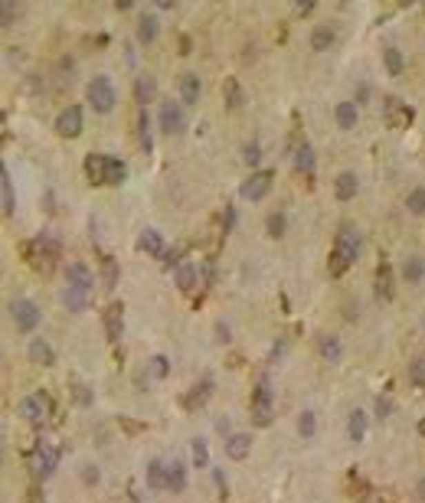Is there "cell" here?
<instances>
[{
    "instance_id": "6da1fadb",
    "label": "cell",
    "mask_w": 425,
    "mask_h": 503,
    "mask_svg": "<svg viewBox=\"0 0 425 503\" xmlns=\"http://www.w3.org/2000/svg\"><path fill=\"white\" fill-rule=\"evenodd\" d=\"M357 252H360V236L350 223H344L337 232V242H334V252H330V275L340 278L353 262H357Z\"/></svg>"
},
{
    "instance_id": "7a4b0ae2",
    "label": "cell",
    "mask_w": 425,
    "mask_h": 503,
    "mask_svg": "<svg viewBox=\"0 0 425 503\" xmlns=\"http://www.w3.org/2000/svg\"><path fill=\"white\" fill-rule=\"evenodd\" d=\"M23 252H26V258H30L33 268H39V271H50L52 265H56V258L63 255V245H59V239H56L52 232H39L30 245H23Z\"/></svg>"
},
{
    "instance_id": "3957f363",
    "label": "cell",
    "mask_w": 425,
    "mask_h": 503,
    "mask_svg": "<svg viewBox=\"0 0 425 503\" xmlns=\"http://www.w3.org/2000/svg\"><path fill=\"white\" fill-rule=\"evenodd\" d=\"M272 412H275L272 382H268V379H259V386L252 392V422H255V425H268V422H272Z\"/></svg>"
},
{
    "instance_id": "277c9868",
    "label": "cell",
    "mask_w": 425,
    "mask_h": 503,
    "mask_svg": "<svg viewBox=\"0 0 425 503\" xmlns=\"http://www.w3.org/2000/svg\"><path fill=\"white\" fill-rule=\"evenodd\" d=\"M115 101H118V95H115V85H112V79L108 76H95L92 82H88V105H92L99 114L112 112Z\"/></svg>"
},
{
    "instance_id": "5b68a950",
    "label": "cell",
    "mask_w": 425,
    "mask_h": 503,
    "mask_svg": "<svg viewBox=\"0 0 425 503\" xmlns=\"http://www.w3.org/2000/svg\"><path fill=\"white\" fill-rule=\"evenodd\" d=\"M10 317L17 324V330H23V333H33L39 327V307L30 298H17L10 304Z\"/></svg>"
},
{
    "instance_id": "8992f818",
    "label": "cell",
    "mask_w": 425,
    "mask_h": 503,
    "mask_svg": "<svg viewBox=\"0 0 425 503\" xmlns=\"http://www.w3.org/2000/svg\"><path fill=\"white\" fill-rule=\"evenodd\" d=\"M383 118H386L389 127H409L413 125V118H415V112L409 108V105H402L396 95H389V99L383 101Z\"/></svg>"
},
{
    "instance_id": "52a82bcc",
    "label": "cell",
    "mask_w": 425,
    "mask_h": 503,
    "mask_svg": "<svg viewBox=\"0 0 425 503\" xmlns=\"http://www.w3.org/2000/svg\"><path fill=\"white\" fill-rule=\"evenodd\" d=\"M184 127H187V114L184 108L177 105V101H164L161 105V131L164 134H184Z\"/></svg>"
},
{
    "instance_id": "ba28073f",
    "label": "cell",
    "mask_w": 425,
    "mask_h": 503,
    "mask_svg": "<svg viewBox=\"0 0 425 503\" xmlns=\"http://www.w3.org/2000/svg\"><path fill=\"white\" fill-rule=\"evenodd\" d=\"M272 180H275V174H272V170H255V174H252L249 180L242 183V187H239V193H242L246 200H262L265 193L272 189Z\"/></svg>"
},
{
    "instance_id": "9c48e42d",
    "label": "cell",
    "mask_w": 425,
    "mask_h": 503,
    "mask_svg": "<svg viewBox=\"0 0 425 503\" xmlns=\"http://www.w3.org/2000/svg\"><path fill=\"white\" fill-rule=\"evenodd\" d=\"M59 458H63L59 444H52V441H39V448H37V474L39 478H50L52 471L59 467Z\"/></svg>"
},
{
    "instance_id": "30bf717a",
    "label": "cell",
    "mask_w": 425,
    "mask_h": 503,
    "mask_svg": "<svg viewBox=\"0 0 425 503\" xmlns=\"http://www.w3.org/2000/svg\"><path fill=\"white\" fill-rule=\"evenodd\" d=\"M56 131H59L63 138H79V134H82V108H79V105L63 108L59 118H56Z\"/></svg>"
},
{
    "instance_id": "8fae6325",
    "label": "cell",
    "mask_w": 425,
    "mask_h": 503,
    "mask_svg": "<svg viewBox=\"0 0 425 503\" xmlns=\"http://www.w3.org/2000/svg\"><path fill=\"white\" fill-rule=\"evenodd\" d=\"M46 409H50V396L46 392H37V396H26L23 402H20V415L26 422H39V418L46 415Z\"/></svg>"
},
{
    "instance_id": "7c38bea8",
    "label": "cell",
    "mask_w": 425,
    "mask_h": 503,
    "mask_svg": "<svg viewBox=\"0 0 425 503\" xmlns=\"http://www.w3.org/2000/svg\"><path fill=\"white\" fill-rule=\"evenodd\" d=\"M66 285H69V288H79V291H88V294H92L95 275H92V271H88L82 262H72L69 268H66Z\"/></svg>"
},
{
    "instance_id": "4fadbf2b",
    "label": "cell",
    "mask_w": 425,
    "mask_h": 503,
    "mask_svg": "<svg viewBox=\"0 0 425 503\" xmlns=\"http://www.w3.org/2000/svg\"><path fill=\"white\" fill-rule=\"evenodd\" d=\"M393 281H396V278H393L389 262L376 265V298H379V301H393V294H396V285H393Z\"/></svg>"
},
{
    "instance_id": "5bb4252c",
    "label": "cell",
    "mask_w": 425,
    "mask_h": 503,
    "mask_svg": "<svg viewBox=\"0 0 425 503\" xmlns=\"http://www.w3.org/2000/svg\"><path fill=\"white\" fill-rule=\"evenodd\" d=\"M210 396H212V382L203 379V382H197V386L184 396V409H187V412H197V409H203V405L210 402Z\"/></svg>"
},
{
    "instance_id": "9a60e30c",
    "label": "cell",
    "mask_w": 425,
    "mask_h": 503,
    "mask_svg": "<svg viewBox=\"0 0 425 503\" xmlns=\"http://www.w3.org/2000/svg\"><path fill=\"white\" fill-rule=\"evenodd\" d=\"M105 174H108V157L105 154H88L86 157V176L92 187H101L105 183Z\"/></svg>"
},
{
    "instance_id": "2e32d148",
    "label": "cell",
    "mask_w": 425,
    "mask_h": 503,
    "mask_svg": "<svg viewBox=\"0 0 425 503\" xmlns=\"http://www.w3.org/2000/svg\"><path fill=\"white\" fill-rule=\"evenodd\" d=\"M121 330H125V307L121 304H108V311H105V333H108V340H121Z\"/></svg>"
},
{
    "instance_id": "e0dca14e",
    "label": "cell",
    "mask_w": 425,
    "mask_h": 503,
    "mask_svg": "<svg viewBox=\"0 0 425 503\" xmlns=\"http://www.w3.org/2000/svg\"><path fill=\"white\" fill-rule=\"evenodd\" d=\"M30 363L52 366V363H56V350H52V347L43 337H33V340H30Z\"/></svg>"
},
{
    "instance_id": "ac0fdd59",
    "label": "cell",
    "mask_w": 425,
    "mask_h": 503,
    "mask_svg": "<svg viewBox=\"0 0 425 503\" xmlns=\"http://www.w3.org/2000/svg\"><path fill=\"white\" fill-rule=\"evenodd\" d=\"M357 189H360V180H357V174H350V170H344V174L334 180V196L337 200H353L357 196Z\"/></svg>"
},
{
    "instance_id": "d6986e66",
    "label": "cell",
    "mask_w": 425,
    "mask_h": 503,
    "mask_svg": "<svg viewBox=\"0 0 425 503\" xmlns=\"http://www.w3.org/2000/svg\"><path fill=\"white\" fill-rule=\"evenodd\" d=\"M223 99H226V108H233V112H239V108L246 105V92H242V85H239L236 76H226V82H223Z\"/></svg>"
},
{
    "instance_id": "ffe728a7",
    "label": "cell",
    "mask_w": 425,
    "mask_h": 503,
    "mask_svg": "<svg viewBox=\"0 0 425 503\" xmlns=\"http://www.w3.org/2000/svg\"><path fill=\"white\" fill-rule=\"evenodd\" d=\"M317 353L324 356L327 363H340V360H344V347H340V340L330 337V333H321V337H317Z\"/></svg>"
},
{
    "instance_id": "44dd1931",
    "label": "cell",
    "mask_w": 425,
    "mask_h": 503,
    "mask_svg": "<svg viewBox=\"0 0 425 503\" xmlns=\"http://www.w3.org/2000/svg\"><path fill=\"white\" fill-rule=\"evenodd\" d=\"M334 118H337L340 131H353V127H357V118H360L357 101H340L337 108H334Z\"/></svg>"
},
{
    "instance_id": "7402d4cb",
    "label": "cell",
    "mask_w": 425,
    "mask_h": 503,
    "mask_svg": "<svg viewBox=\"0 0 425 503\" xmlns=\"http://www.w3.org/2000/svg\"><path fill=\"white\" fill-rule=\"evenodd\" d=\"M138 249L148 252L150 258H157V255H167V252H164V239H161V232H157V229H144V232H141Z\"/></svg>"
},
{
    "instance_id": "603a6c76",
    "label": "cell",
    "mask_w": 425,
    "mask_h": 503,
    "mask_svg": "<svg viewBox=\"0 0 425 503\" xmlns=\"http://www.w3.org/2000/svg\"><path fill=\"white\" fill-rule=\"evenodd\" d=\"M180 99H184V105H197L200 101V76H193V72L180 76Z\"/></svg>"
},
{
    "instance_id": "cb8c5ba5",
    "label": "cell",
    "mask_w": 425,
    "mask_h": 503,
    "mask_svg": "<svg viewBox=\"0 0 425 503\" xmlns=\"http://www.w3.org/2000/svg\"><path fill=\"white\" fill-rule=\"evenodd\" d=\"M249 451H252V438H249V435H229V438H226V454H229L233 461L249 458Z\"/></svg>"
},
{
    "instance_id": "d4e9b609",
    "label": "cell",
    "mask_w": 425,
    "mask_h": 503,
    "mask_svg": "<svg viewBox=\"0 0 425 503\" xmlns=\"http://www.w3.org/2000/svg\"><path fill=\"white\" fill-rule=\"evenodd\" d=\"M184 487H187V464L184 461H170L167 464V491L180 493Z\"/></svg>"
},
{
    "instance_id": "484cf974",
    "label": "cell",
    "mask_w": 425,
    "mask_h": 503,
    "mask_svg": "<svg viewBox=\"0 0 425 503\" xmlns=\"http://www.w3.org/2000/svg\"><path fill=\"white\" fill-rule=\"evenodd\" d=\"M148 487H154V491H167V464H164L161 458L148 461Z\"/></svg>"
},
{
    "instance_id": "4316f807",
    "label": "cell",
    "mask_w": 425,
    "mask_h": 503,
    "mask_svg": "<svg viewBox=\"0 0 425 503\" xmlns=\"http://www.w3.org/2000/svg\"><path fill=\"white\" fill-rule=\"evenodd\" d=\"M334 43H337V33H334L330 26H314V30H311V50L314 52L330 50Z\"/></svg>"
},
{
    "instance_id": "83f0119b",
    "label": "cell",
    "mask_w": 425,
    "mask_h": 503,
    "mask_svg": "<svg viewBox=\"0 0 425 503\" xmlns=\"http://www.w3.org/2000/svg\"><path fill=\"white\" fill-rule=\"evenodd\" d=\"M0 196H3V216H13L17 200H13V180L7 167H0Z\"/></svg>"
},
{
    "instance_id": "f1b7e54d",
    "label": "cell",
    "mask_w": 425,
    "mask_h": 503,
    "mask_svg": "<svg viewBox=\"0 0 425 503\" xmlns=\"http://www.w3.org/2000/svg\"><path fill=\"white\" fill-rule=\"evenodd\" d=\"M347 435H350V441H357V444L366 438V412L353 409L350 418H347Z\"/></svg>"
},
{
    "instance_id": "f546056e",
    "label": "cell",
    "mask_w": 425,
    "mask_h": 503,
    "mask_svg": "<svg viewBox=\"0 0 425 503\" xmlns=\"http://www.w3.org/2000/svg\"><path fill=\"white\" fill-rule=\"evenodd\" d=\"M63 304L69 307V311H75V314H82V311L88 307V291H79V288H69V285H66Z\"/></svg>"
},
{
    "instance_id": "4dcf8cb0",
    "label": "cell",
    "mask_w": 425,
    "mask_h": 503,
    "mask_svg": "<svg viewBox=\"0 0 425 503\" xmlns=\"http://www.w3.org/2000/svg\"><path fill=\"white\" fill-rule=\"evenodd\" d=\"M154 92H157V82H154V76H138V82H135V101H138L141 108H144V105L154 99Z\"/></svg>"
},
{
    "instance_id": "1f68e13d",
    "label": "cell",
    "mask_w": 425,
    "mask_h": 503,
    "mask_svg": "<svg viewBox=\"0 0 425 503\" xmlns=\"http://www.w3.org/2000/svg\"><path fill=\"white\" fill-rule=\"evenodd\" d=\"M402 278L409 281V285H422V278H425V262L422 258H406V265H402Z\"/></svg>"
},
{
    "instance_id": "d6a6232c",
    "label": "cell",
    "mask_w": 425,
    "mask_h": 503,
    "mask_svg": "<svg viewBox=\"0 0 425 503\" xmlns=\"http://www.w3.org/2000/svg\"><path fill=\"white\" fill-rule=\"evenodd\" d=\"M295 170L298 174H314V147L311 144H301L295 154Z\"/></svg>"
},
{
    "instance_id": "836d02e7",
    "label": "cell",
    "mask_w": 425,
    "mask_h": 503,
    "mask_svg": "<svg viewBox=\"0 0 425 503\" xmlns=\"http://www.w3.org/2000/svg\"><path fill=\"white\" fill-rule=\"evenodd\" d=\"M383 63H386V72H389V76H402V69H406V59H402V52L396 50V46L383 50Z\"/></svg>"
},
{
    "instance_id": "e575fe53",
    "label": "cell",
    "mask_w": 425,
    "mask_h": 503,
    "mask_svg": "<svg viewBox=\"0 0 425 503\" xmlns=\"http://www.w3.org/2000/svg\"><path fill=\"white\" fill-rule=\"evenodd\" d=\"M138 39L141 43H154L157 39V17H150V13H144L138 20Z\"/></svg>"
},
{
    "instance_id": "d590c367",
    "label": "cell",
    "mask_w": 425,
    "mask_h": 503,
    "mask_svg": "<svg viewBox=\"0 0 425 503\" xmlns=\"http://www.w3.org/2000/svg\"><path fill=\"white\" fill-rule=\"evenodd\" d=\"M138 141H141V147H144V154H150L154 141H150V118H148V108H141V112H138Z\"/></svg>"
},
{
    "instance_id": "8d00e7d4",
    "label": "cell",
    "mask_w": 425,
    "mask_h": 503,
    "mask_svg": "<svg viewBox=\"0 0 425 503\" xmlns=\"http://www.w3.org/2000/svg\"><path fill=\"white\" fill-rule=\"evenodd\" d=\"M128 176V167L121 164V161H115V157H108V174H105V183L108 187H121Z\"/></svg>"
},
{
    "instance_id": "74e56055",
    "label": "cell",
    "mask_w": 425,
    "mask_h": 503,
    "mask_svg": "<svg viewBox=\"0 0 425 503\" xmlns=\"http://www.w3.org/2000/svg\"><path fill=\"white\" fill-rule=\"evenodd\" d=\"M174 281H177V288L180 291H190L193 288V285H197V268H193V265H180V268H177V275H174Z\"/></svg>"
},
{
    "instance_id": "f35d334b",
    "label": "cell",
    "mask_w": 425,
    "mask_h": 503,
    "mask_svg": "<svg viewBox=\"0 0 425 503\" xmlns=\"http://www.w3.org/2000/svg\"><path fill=\"white\" fill-rule=\"evenodd\" d=\"M101 281H105V288H115V285H118V262H115L112 255L101 258Z\"/></svg>"
},
{
    "instance_id": "ab89813d",
    "label": "cell",
    "mask_w": 425,
    "mask_h": 503,
    "mask_svg": "<svg viewBox=\"0 0 425 503\" xmlns=\"http://www.w3.org/2000/svg\"><path fill=\"white\" fill-rule=\"evenodd\" d=\"M298 431H301V438H314V431H317V415H314L311 409H304L298 415Z\"/></svg>"
},
{
    "instance_id": "60d3db41",
    "label": "cell",
    "mask_w": 425,
    "mask_h": 503,
    "mask_svg": "<svg viewBox=\"0 0 425 503\" xmlns=\"http://www.w3.org/2000/svg\"><path fill=\"white\" fill-rule=\"evenodd\" d=\"M265 229H268V236H272V239H281V236H285V229H288L285 213H272V216H268V223H265Z\"/></svg>"
},
{
    "instance_id": "b9f144b4",
    "label": "cell",
    "mask_w": 425,
    "mask_h": 503,
    "mask_svg": "<svg viewBox=\"0 0 425 503\" xmlns=\"http://www.w3.org/2000/svg\"><path fill=\"white\" fill-rule=\"evenodd\" d=\"M409 382L419 386V389H425V356H419V360L409 363Z\"/></svg>"
},
{
    "instance_id": "7bdbcfd3",
    "label": "cell",
    "mask_w": 425,
    "mask_h": 503,
    "mask_svg": "<svg viewBox=\"0 0 425 503\" xmlns=\"http://www.w3.org/2000/svg\"><path fill=\"white\" fill-rule=\"evenodd\" d=\"M406 209L413 216H422L425 213V189H413L409 193V200H406Z\"/></svg>"
},
{
    "instance_id": "ee69618b",
    "label": "cell",
    "mask_w": 425,
    "mask_h": 503,
    "mask_svg": "<svg viewBox=\"0 0 425 503\" xmlns=\"http://www.w3.org/2000/svg\"><path fill=\"white\" fill-rule=\"evenodd\" d=\"M167 373H170V360H167L164 353H157V356H150V376L164 379Z\"/></svg>"
},
{
    "instance_id": "f6af8a7d",
    "label": "cell",
    "mask_w": 425,
    "mask_h": 503,
    "mask_svg": "<svg viewBox=\"0 0 425 503\" xmlns=\"http://www.w3.org/2000/svg\"><path fill=\"white\" fill-rule=\"evenodd\" d=\"M242 161L249 167H255L259 161H262V147H259V141H249L246 147H242Z\"/></svg>"
},
{
    "instance_id": "bcb514c9",
    "label": "cell",
    "mask_w": 425,
    "mask_h": 503,
    "mask_svg": "<svg viewBox=\"0 0 425 503\" xmlns=\"http://www.w3.org/2000/svg\"><path fill=\"white\" fill-rule=\"evenodd\" d=\"M193 464L197 467H210V451H206V441H193Z\"/></svg>"
},
{
    "instance_id": "7dc6e473",
    "label": "cell",
    "mask_w": 425,
    "mask_h": 503,
    "mask_svg": "<svg viewBox=\"0 0 425 503\" xmlns=\"http://www.w3.org/2000/svg\"><path fill=\"white\" fill-rule=\"evenodd\" d=\"M13 17H17V7H13L10 0H3L0 3V26H13Z\"/></svg>"
},
{
    "instance_id": "c3c4849f",
    "label": "cell",
    "mask_w": 425,
    "mask_h": 503,
    "mask_svg": "<svg viewBox=\"0 0 425 503\" xmlns=\"http://www.w3.org/2000/svg\"><path fill=\"white\" fill-rule=\"evenodd\" d=\"M72 396H75V402H79V405H88V402H92V392H88L86 382H72Z\"/></svg>"
},
{
    "instance_id": "681fc988",
    "label": "cell",
    "mask_w": 425,
    "mask_h": 503,
    "mask_svg": "<svg viewBox=\"0 0 425 503\" xmlns=\"http://www.w3.org/2000/svg\"><path fill=\"white\" fill-rule=\"evenodd\" d=\"M389 412H393V402H389L386 396H379V399H376V418L383 422V418H389Z\"/></svg>"
},
{
    "instance_id": "f907efd6",
    "label": "cell",
    "mask_w": 425,
    "mask_h": 503,
    "mask_svg": "<svg viewBox=\"0 0 425 503\" xmlns=\"http://www.w3.org/2000/svg\"><path fill=\"white\" fill-rule=\"evenodd\" d=\"M82 480H86L88 487H92V484H99V480H101V474H99V467H92V464H86V467H82Z\"/></svg>"
},
{
    "instance_id": "816d5d0a",
    "label": "cell",
    "mask_w": 425,
    "mask_h": 503,
    "mask_svg": "<svg viewBox=\"0 0 425 503\" xmlns=\"http://www.w3.org/2000/svg\"><path fill=\"white\" fill-rule=\"evenodd\" d=\"M164 265H167V268H174V265H177V268H180V249L167 252V255H164Z\"/></svg>"
},
{
    "instance_id": "f5cc1de1",
    "label": "cell",
    "mask_w": 425,
    "mask_h": 503,
    "mask_svg": "<svg viewBox=\"0 0 425 503\" xmlns=\"http://www.w3.org/2000/svg\"><path fill=\"white\" fill-rule=\"evenodd\" d=\"M216 333H219V343H229V327H226V324H216Z\"/></svg>"
},
{
    "instance_id": "db71d44e",
    "label": "cell",
    "mask_w": 425,
    "mask_h": 503,
    "mask_svg": "<svg viewBox=\"0 0 425 503\" xmlns=\"http://www.w3.org/2000/svg\"><path fill=\"white\" fill-rule=\"evenodd\" d=\"M212 480H216V487H219V491L226 493V478H223V471H219V467L212 471Z\"/></svg>"
},
{
    "instance_id": "11a10c76",
    "label": "cell",
    "mask_w": 425,
    "mask_h": 503,
    "mask_svg": "<svg viewBox=\"0 0 425 503\" xmlns=\"http://www.w3.org/2000/svg\"><path fill=\"white\" fill-rule=\"evenodd\" d=\"M180 52H184V56L190 52V37H180Z\"/></svg>"
},
{
    "instance_id": "9f6ffc18",
    "label": "cell",
    "mask_w": 425,
    "mask_h": 503,
    "mask_svg": "<svg viewBox=\"0 0 425 503\" xmlns=\"http://www.w3.org/2000/svg\"><path fill=\"white\" fill-rule=\"evenodd\" d=\"M363 503H383V500H379L376 493H366V497H363Z\"/></svg>"
},
{
    "instance_id": "6f0895ef",
    "label": "cell",
    "mask_w": 425,
    "mask_h": 503,
    "mask_svg": "<svg viewBox=\"0 0 425 503\" xmlns=\"http://www.w3.org/2000/svg\"><path fill=\"white\" fill-rule=\"evenodd\" d=\"M419 497L425 500V478H422V484H419Z\"/></svg>"
},
{
    "instance_id": "680465c9",
    "label": "cell",
    "mask_w": 425,
    "mask_h": 503,
    "mask_svg": "<svg viewBox=\"0 0 425 503\" xmlns=\"http://www.w3.org/2000/svg\"><path fill=\"white\" fill-rule=\"evenodd\" d=\"M419 435H422V438H425V418H422V422H419Z\"/></svg>"
},
{
    "instance_id": "91938a15",
    "label": "cell",
    "mask_w": 425,
    "mask_h": 503,
    "mask_svg": "<svg viewBox=\"0 0 425 503\" xmlns=\"http://www.w3.org/2000/svg\"><path fill=\"white\" fill-rule=\"evenodd\" d=\"M422 10H425V3H422Z\"/></svg>"
}]
</instances>
